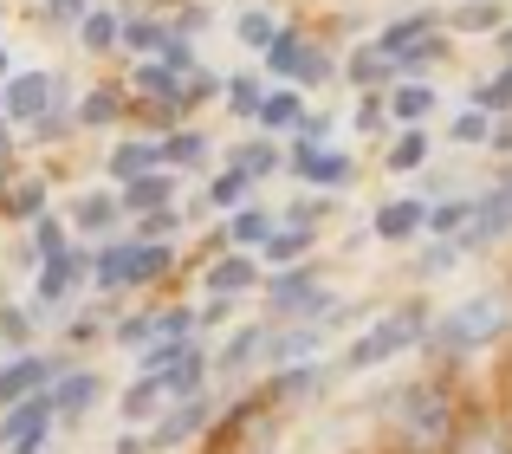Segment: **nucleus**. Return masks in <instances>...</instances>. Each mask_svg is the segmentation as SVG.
<instances>
[{
  "label": "nucleus",
  "instance_id": "obj_31",
  "mask_svg": "<svg viewBox=\"0 0 512 454\" xmlns=\"http://www.w3.org/2000/svg\"><path fill=\"white\" fill-rule=\"evenodd\" d=\"M260 344H266V331H260V325H247V331H234V344H227V351H221V364H227V370H240V364H253V351H260Z\"/></svg>",
  "mask_w": 512,
  "mask_h": 454
},
{
  "label": "nucleus",
  "instance_id": "obj_48",
  "mask_svg": "<svg viewBox=\"0 0 512 454\" xmlns=\"http://www.w3.org/2000/svg\"><path fill=\"white\" fill-rule=\"evenodd\" d=\"M7 143H13V137H7V124H0V156H7Z\"/></svg>",
  "mask_w": 512,
  "mask_h": 454
},
{
  "label": "nucleus",
  "instance_id": "obj_30",
  "mask_svg": "<svg viewBox=\"0 0 512 454\" xmlns=\"http://www.w3.org/2000/svg\"><path fill=\"white\" fill-rule=\"evenodd\" d=\"M156 409H163L156 383H150V377H137V383H130V396H124V416H130V422H143V416H156Z\"/></svg>",
  "mask_w": 512,
  "mask_h": 454
},
{
  "label": "nucleus",
  "instance_id": "obj_34",
  "mask_svg": "<svg viewBox=\"0 0 512 454\" xmlns=\"http://www.w3.org/2000/svg\"><path fill=\"white\" fill-rule=\"evenodd\" d=\"M506 104H512V65H506L500 78H493V85H480V91H474V111H506Z\"/></svg>",
  "mask_w": 512,
  "mask_h": 454
},
{
  "label": "nucleus",
  "instance_id": "obj_10",
  "mask_svg": "<svg viewBox=\"0 0 512 454\" xmlns=\"http://www.w3.org/2000/svg\"><path fill=\"white\" fill-rule=\"evenodd\" d=\"M85 273H91L85 253H59V260H39V292H33L39 312H46V305H65V299H72V286H78Z\"/></svg>",
  "mask_w": 512,
  "mask_h": 454
},
{
  "label": "nucleus",
  "instance_id": "obj_21",
  "mask_svg": "<svg viewBox=\"0 0 512 454\" xmlns=\"http://www.w3.org/2000/svg\"><path fill=\"white\" fill-rule=\"evenodd\" d=\"M389 111H396L402 124H422V117L435 111V91H428V85H396V98H389Z\"/></svg>",
  "mask_w": 512,
  "mask_h": 454
},
{
  "label": "nucleus",
  "instance_id": "obj_28",
  "mask_svg": "<svg viewBox=\"0 0 512 454\" xmlns=\"http://www.w3.org/2000/svg\"><path fill=\"white\" fill-rule=\"evenodd\" d=\"M467 221H474V202H441V208H428L422 227H435V234H461Z\"/></svg>",
  "mask_w": 512,
  "mask_h": 454
},
{
  "label": "nucleus",
  "instance_id": "obj_1",
  "mask_svg": "<svg viewBox=\"0 0 512 454\" xmlns=\"http://www.w3.org/2000/svg\"><path fill=\"white\" fill-rule=\"evenodd\" d=\"M389 422H396V448L402 454H448L454 429H461V403L448 396V383L422 377L389 390Z\"/></svg>",
  "mask_w": 512,
  "mask_h": 454
},
{
  "label": "nucleus",
  "instance_id": "obj_45",
  "mask_svg": "<svg viewBox=\"0 0 512 454\" xmlns=\"http://www.w3.org/2000/svg\"><path fill=\"white\" fill-rule=\"evenodd\" d=\"M143 338H150V312H143V318H124V325H117V344H130V351H143Z\"/></svg>",
  "mask_w": 512,
  "mask_h": 454
},
{
  "label": "nucleus",
  "instance_id": "obj_14",
  "mask_svg": "<svg viewBox=\"0 0 512 454\" xmlns=\"http://www.w3.org/2000/svg\"><path fill=\"white\" fill-rule=\"evenodd\" d=\"M292 169H299L305 182H312V189H338V182H350V156H338V150H305L299 143V156H292Z\"/></svg>",
  "mask_w": 512,
  "mask_h": 454
},
{
  "label": "nucleus",
  "instance_id": "obj_41",
  "mask_svg": "<svg viewBox=\"0 0 512 454\" xmlns=\"http://www.w3.org/2000/svg\"><path fill=\"white\" fill-rule=\"evenodd\" d=\"M7 208L13 215H39V208H46V189H39V182H20V189L7 195Z\"/></svg>",
  "mask_w": 512,
  "mask_h": 454
},
{
  "label": "nucleus",
  "instance_id": "obj_13",
  "mask_svg": "<svg viewBox=\"0 0 512 454\" xmlns=\"http://www.w3.org/2000/svg\"><path fill=\"white\" fill-rule=\"evenodd\" d=\"M46 396H52V409H59V416H85V409L104 396V383H98V370H72V377H52Z\"/></svg>",
  "mask_w": 512,
  "mask_h": 454
},
{
  "label": "nucleus",
  "instance_id": "obj_38",
  "mask_svg": "<svg viewBox=\"0 0 512 454\" xmlns=\"http://www.w3.org/2000/svg\"><path fill=\"white\" fill-rule=\"evenodd\" d=\"M487 137H493L487 111H461V117H454V143H487Z\"/></svg>",
  "mask_w": 512,
  "mask_h": 454
},
{
  "label": "nucleus",
  "instance_id": "obj_4",
  "mask_svg": "<svg viewBox=\"0 0 512 454\" xmlns=\"http://www.w3.org/2000/svg\"><path fill=\"white\" fill-rule=\"evenodd\" d=\"M169 273V247H156V240H111V247L91 260V279H98L104 292H124V286H143V279Z\"/></svg>",
  "mask_w": 512,
  "mask_h": 454
},
{
  "label": "nucleus",
  "instance_id": "obj_46",
  "mask_svg": "<svg viewBox=\"0 0 512 454\" xmlns=\"http://www.w3.org/2000/svg\"><path fill=\"white\" fill-rule=\"evenodd\" d=\"M325 72H331V65H325V52H312V46H305V59H299V78L312 85V78H325Z\"/></svg>",
  "mask_w": 512,
  "mask_h": 454
},
{
  "label": "nucleus",
  "instance_id": "obj_39",
  "mask_svg": "<svg viewBox=\"0 0 512 454\" xmlns=\"http://www.w3.org/2000/svg\"><path fill=\"white\" fill-rule=\"evenodd\" d=\"M33 240H39V260H59V253H72V247H65V227L52 221V215L39 221V234H33Z\"/></svg>",
  "mask_w": 512,
  "mask_h": 454
},
{
  "label": "nucleus",
  "instance_id": "obj_43",
  "mask_svg": "<svg viewBox=\"0 0 512 454\" xmlns=\"http://www.w3.org/2000/svg\"><path fill=\"white\" fill-rule=\"evenodd\" d=\"M240 39H247V46H273V20H266V13H247V20H240Z\"/></svg>",
  "mask_w": 512,
  "mask_h": 454
},
{
  "label": "nucleus",
  "instance_id": "obj_26",
  "mask_svg": "<svg viewBox=\"0 0 512 454\" xmlns=\"http://www.w3.org/2000/svg\"><path fill=\"white\" fill-rule=\"evenodd\" d=\"M312 351H318V331H312V325H305V331H286V338L273 344L279 364H312Z\"/></svg>",
  "mask_w": 512,
  "mask_h": 454
},
{
  "label": "nucleus",
  "instance_id": "obj_49",
  "mask_svg": "<svg viewBox=\"0 0 512 454\" xmlns=\"http://www.w3.org/2000/svg\"><path fill=\"white\" fill-rule=\"evenodd\" d=\"M0 72H7V52H0Z\"/></svg>",
  "mask_w": 512,
  "mask_h": 454
},
{
  "label": "nucleus",
  "instance_id": "obj_3",
  "mask_svg": "<svg viewBox=\"0 0 512 454\" xmlns=\"http://www.w3.org/2000/svg\"><path fill=\"white\" fill-rule=\"evenodd\" d=\"M428 338V305H396V312H383L370 331H363L357 344H350V357L344 364L350 370H376V364H389V357H402V351H415V344Z\"/></svg>",
  "mask_w": 512,
  "mask_h": 454
},
{
  "label": "nucleus",
  "instance_id": "obj_20",
  "mask_svg": "<svg viewBox=\"0 0 512 454\" xmlns=\"http://www.w3.org/2000/svg\"><path fill=\"white\" fill-rule=\"evenodd\" d=\"M156 156L163 163H182V169H195V163H208V137H195V130H175V137L156 143Z\"/></svg>",
  "mask_w": 512,
  "mask_h": 454
},
{
  "label": "nucleus",
  "instance_id": "obj_8",
  "mask_svg": "<svg viewBox=\"0 0 512 454\" xmlns=\"http://www.w3.org/2000/svg\"><path fill=\"white\" fill-rule=\"evenodd\" d=\"M208 422H214V396L208 390H201V396H182V403H175L169 416L150 429V448H175V442H188V435H201Z\"/></svg>",
  "mask_w": 512,
  "mask_h": 454
},
{
  "label": "nucleus",
  "instance_id": "obj_47",
  "mask_svg": "<svg viewBox=\"0 0 512 454\" xmlns=\"http://www.w3.org/2000/svg\"><path fill=\"white\" fill-rule=\"evenodd\" d=\"M46 7H52V13H78V7H85V0H46Z\"/></svg>",
  "mask_w": 512,
  "mask_h": 454
},
{
  "label": "nucleus",
  "instance_id": "obj_37",
  "mask_svg": "<svg viewBox=\"0 0 512 454\" xmlns=\"http://www.w3.org/2000/svg\"><path fill=\"white\" fill-rule=\"evenodd\" d=\"M240 169H247V176H273L279 150H273V143H247V150H240Z\"/></svg>",
  "mask_w": 512,
  "mask_h": 454
},
{
  "label": "nucleus",
  "instance_id": "obj_29",
  "mask_svg": "<svg viewBox=\"0 0 512 454\" xmlns=\"http://www.w3.org/2000/svg\"><path fill=\"white\" fill-rule=\"evenodd\" d=\"M266 59H273V72H299V59H305V39H299V33H273Z\"/></svg>",
  "mask_w": 512,
  "mask_h": 454
},
{
  "label": "nucleus",
  "instance_id": "obj_16",
  "mask_svg": "<svg viewBox=\"0 0 512 454\" xmlns=\"http://www.w3.org/2000/svg\"><path fill=\"white\" fill-rule=\"evenodd\" d=\"M137 85H143V98H150L156 111H169V117L188 111V104H182V72H169V65H150V59H143Z\"/></svg>",
  "mask_w": 512,
  "mask_h": 454
},
{
  "label": "nucleus",
  "instance_id": "obj_33",
  "mask_svg": "<svg viewBox=\"0 0 512 454\" xmlns=\"http://www.w3.org/2000/svg\"><path fill=\"white\" fill-rule=\"evenodd\" d=\"M78 117H85V124H111V117H124V91H91Z\"/></svg>",
  "mask_w": 512,
  "mask_h": 454
},
{
  "label": "nucleus",
  "instance_id": "obj_25",
  "mask_svg": "<svg viewBox=\"0 0 512 454\" xmlns=\"http://www.w3.org/2000/svg\"><path fill=\"white\" fill-rule=\"evenodd\" d=\"M260 117L266 130H286V124H299V91H273V98H260Z\"/></svg>",
  "mask_w": 512,
  "mask_h": 454
},
{
  "label": "nucleus",
  "instance_id": "obj_35",
  "mask_svg": "<svg viewBox=\"0 0 512 454\" xmlns=\"http://www.w3.org/2000/svg\"><path fill=\"white\" fill-rule=\"evenodd\" d=\"M78 33H85V46H91V52L117 46V20H111V13H85V26H78Z\"/></svg>",
  "mask_w": 512,
  "mask_h": 454
},
{
  "label": "nucleus",
  "instance_id": "obj_15",
  "mask_svg": "<svg viewBox=\"0 0 512 454\" xmlns=\"http://www.w3.org/2000/svg\"><path fill=\"white\" fill-rule=\"evenodd\" d=\"M169 195H175V176H163V169H150V176L124 182L117 208H137V215H156V208H169Z\"/></svg>",
  "mask_w": 512,
  "mask_h": 454
},
{
  "label": "nucleus",
  "instance_id": "obj_36",
  "mask_svg": "<svg viewBox=\"0 0 512 454\" xmlns=\"http://www.w3.org/2000/svg\"><path fill=\"white\" fill-rule=\"evenodd\" d=\"M260 98H266V91L253 85V78H227V104H234L240 117H253V111H260Z\"/></svg>",
  "mask_w": 512,
  "mask_h": 454
},
{
  "label": "nucleus",
  "instance_id": "obj_50",
  "mask_svg": "<svg viewBox=\"0 0 512 454\" xmlns=\"http://www.w3.org/2000/svg\"><path fill=\"white\" fill-rule=\"evenodd\" d=\"M506 46H512V33H506Z\"/></svg>",
  "mask_w": 512,
  "mask_h": 454
},
{
  "label": "nucleus",
  "instance_id": "obj_23",
  "mask_svg": "<svg viewBox=\"0 0 512 454\" xmlns=\"http://www.w3.org/2000/svg\"><path fill=\"white\" fill-rule=\"evenodd\" d=\"M72 221L85 227V234H104V227L117 221V195H85V202L72 208Z\"/></svg>",
  "mask_w": 512,
  "mask_h": 454
},
{
  "label": "nucleus",
  "instance_id": "obj_2",
  "mask_svg": "<svg viewBox=\"0 0 512 454\" xmlns=\"http://www.w3.org/2000/svg\"><path fill=\"white\" fill-rule=\"evenodd\" d=\"M512 331V305L500 299V292H480V299H461L441 325H428V351L435 357H474L487 351V344H500Z\"/></svg>",
  "mask_w": 512,
  "mask_h": 454
},
{
  "label": "nucleus",
  "instance_id": "obj_27",
  "mask_svg": "<svg viewBox=\"0 0 512 454\" xmlns=\"http://www.w3.org/2000/svg\"><path fill=\"white\" fill-rule=\"evenodd\" d=\"M247 189H253V176H247V169H227V176L208 189V202H214V208H240V202H247Z\"/></svg>",
  "mask_w": 512,
  "mask_h": 454
},
{
  "label": "nucleus",
  "instance_id": "obj_9",
  "mask_svg": "<svg viewBox=\"0 0 512 454\" xmlns=\"http://www.w3.org/2000/svg\"><path fill=\"white\" fill-rule=\"evenodd\" d=\"M273 305H279L286 318H325V312H331V292L318 286L312 273H279V279H273Z\"/></svg>",
  "mask_w": 512,
  "mask_h": 454
},
{
  "label": "nucleus",
  "instance_id": "obj_6",
  "mask_svg": "<svg viewBox=\"0 0 512 454\" xmlns=\"http://www.w3.org/2000/svg\"><path fill=\"white\" fill-rule=\"evenodd\" d=\"M52 377H59V370H52L46 357H33V351L7 357V364H0V409H13V403H26V396L52 390Z\"/></svg>",
  "mask_w": 512,
  "mask_h": 454
},
{
  "label": "nucleus",
  "instance_id": "obj_22",
  "mask_svg": "<svg viewBox=\"0 0 512 454\" xmlns=\"http://www.w3.org/2000/svg\"><path fill=\"white\" fill-rule=\"evenodd\" d=\"M227 240H240V247H266V240H273V215H260V208H240L234 227H227Z\"/></svg>",
  "mask_w": 512,
  "mask_h": 454
},
{
  "label": "nucleus",
  "instance_id": "obj_18",
  "mask_svg": "<svg viewBox=\"0 0 512 454\" xmlns=\"http://www.w3.org/2000/svg\"><path fill=\"white\" fill-rule=\"evenodd\" d=\"M318 383H325V377H318V364H286V377H273V383H266V396H260V403H292V396H312Z\"/></svg>",
  "mask_w": 512,
  "mask_h": 454
},
{
  "label": "nucleus",
  "instance_id": "obj_19",
  "mask_svg": "<svg viewBox=\"0 0 512 454\" xmlns=\"http://www.w3.org/2000/svg\"><path fill=\"white\" fill-rule=\"evenodd\" d=\"M156 163H163V156H156V143H117V150H111V176H117V182L150 176Z\"/></svg>",
  "mask_w": 512,
  "mask_h": 454
},
{
  "label": "nucleus",
  "instance_id": "obj_11",
  "mask_svg": "<svg viewBox=\"0 0 512 454\" xmlns=\"http://www.w3.org/2000/svg\"><path fill=\"white\" fill-rule=\"evenodd\" d=\"M52 104H59V78H46V72H20V78L7 85V111L26 117V124H39Z\"/></svg>",
  "mask_w": 512,
  "mask_h": 454
},
{
  "label": "nucleus",
  "instance_id": "obj_17",
  "mask_svg": "<svg viewBox=\"0 0 512 454\" xmlns=\"http://www.w3.org/2000/svg\"><path fill=\"white\" fill-rule=\"evenodd\" d=\"M422 221H428L422 202H389V208H376V240H409V234H422Z\"/></svg>",
  "mask_w": 512,
  "mask_h": 454
},
{
  "label": "nucleus",
  "instance_id": "obj_5",
  "mask_svg": "<svg viewBox=\"0 0 512 454\" xmlns=\"http://www.w3.org/2000/svg\"><path fill=\"white\" fill-rule=\"evenodd\" d=\"M52 422H59V409H52V396H26V403L0 409V448L7 454H46L52 442Z\"/></svg>",
  "mask_w": 512,
  "mask_h": 454
},
{
  "label": "nucleus",
  "instance_id": "obj_24",
  "mask_svg": "<svg viewBox=\"0 0 512 454\" xmlns=\"http://www.w3.org/2000/svg\"><path fill=\"white\" fill-rule=\"evenodd\" d=\"M305 247H312V227H273V240H266V260H279V266H286V260H299V253Z\"/></svg>",
  "mask_w": 512,
  "mask_h": 454
},
{
  "label": "nucleus",
  "instance_id": "obj_7",
  "mask_svg": "<svg viewBox=\"0 0 512 454\" xmlns=\"http://www.w3.org/2000/svg\"><path fill=\"white\" fill-rule=\"evenodd\" d=\"M506 227H512V176L487 195V202H474V221L454 234V247H487V240L506 234Z\"/></svg>",
  "mask_w": 512,
  "mask_h": 454
},
{
  "label": "nucleus",
  "instance_id": "obj_44",
  "mask_svg": "<svg viewBox=\"0 0 512 454\" xmlns=\"http://www.w3.org/2000/svg\"><path fill=\"white\" fill-rule=\"evenodd\" d=\"M169 234H175V215H169V208H156V215H143V234L137 240H156V247H163Z\"/></svg>",
  "mask_w": 512,
  "mask_h": 454
},
{
  "label": "nucleus",
  "instance_id": "obj_32",
  "mask_svg": "<svg viewBox=\"0 0 512 454\" xmlns=\"http://www.w3.org/2000/svg\"><path fill=\"white\" fill-rule=\"evenodd\" d=\"M422 163H428V137H422V130L396 137V150H389V169H422Z\"/></svg>",
  "mask_w": 512,
  "mask_h": 454
},
{
  "label": "nucleus",
  "instance_id": "obj_42",
  "mask_svg": "<svg viewBox=\"0 0 512 454\" xmlns=\"http://www.w3.org/2000/svg\"><path fill=\"white\" fill-rule=\"evenodd\" d=\"M350 72H357V78H363V85H376V78H389V72H396V65H389V59H383V52H376V46H370V52H363V59H357V65H350Z\"/></svg>",
  "mask_w": 512,
  "mask_h": 454
},
{
  "label": "nucleus",
  "instance_id": "obj_12",
  "mask_svg": "<svg viewBox=\"0 0 512 454\" xmlns=\"http://www.w3.org/2000/svg\"><path fill=\"white\" fill-rule=\"evenodd\" d=\"M201 286H208L214 299H240V292L260 286V260H253V253H227V260L208 266V279H201Z\"/></svg>",
  "mask_w": 512,
  "mask_h": 454
},
{
  "label": "nucleus",
  "instance_id": "obj_40",
  "mask_svg": "<svg viewBox=\"0 0 512 454\" xmlns=\"http://www.w3.org/2000/svg\"><path fill=\"white\" fill-rule=\"evenodd\" d=\"M26 331H33V318H26L20 305H0V338H7V344H26Z\"/></svg>",
  "mask_w": 512,
  "mask_h": 454
}]
</instances>
